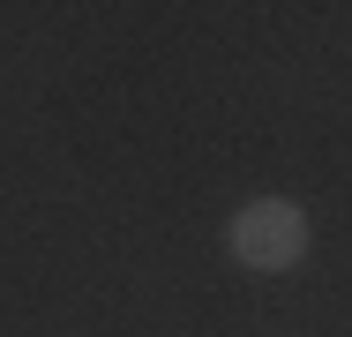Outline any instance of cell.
<instances>
[{
  "mask_svg": "<svg viewBox=\"0 0 352 337\" xmlns=\"http://www.w3.org/2000/svg\"><path fill=\"white\" fill-rule=\"evenodd\" d=\"M225 248L240 255L248 270H292L300 255H307V217L292 210V202H248L232 225H225Z\"/></svg>",
  "mask_w": 352,
  "mask_h": 337,
  "instance_id": "cell-1",
  "label": "cell"
}]
</instances>
